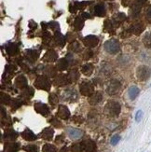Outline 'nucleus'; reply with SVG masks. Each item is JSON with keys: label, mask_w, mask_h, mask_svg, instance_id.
Wrapping results in <instances>:
<instances>
[{"label": "nucleus", "mask_w": 151, "mask_h": 152, "mask_svg": "<svg viewBox=\"0 0 151 152\" xmlns=\"http://www.w3.org/2000/svg\"><path fill=\"white\" fill-rule=\"evenodd\" d=\"M120 104L117 101H108L104 107V112L110 118H116L120 113Z\"/></svg>", "instance_id": "obj_1"}, {"label": "nucleus", "mask_w": 151, "mask_h": 152, "mask_svg": "<svg viewBox=\"0 0 151 152\" xmlns=\"http://www.w3.org/2000/svg\"><path fill=\"white\" fill-rule=\"evenodd\" d=\"M34 86L36 88V89H39V90H43V91H48L50 90V79L45 77V76H39L36 77V79L34 82Z\"/></svg>", "instance_id": "obj_2"}, {"label": "nucleus", "mask_w": 151, "mask_h": 152, "mask_svg": "<svg viewBox=\"0 0 151 152\" xmlns=\"http://www.w3.org/2000/svg\"><path fill=\"white\" fill-rule=\"evenodd\" d=\"M80 94L84 96H90L94 94V86L93 85L90 81H87L85 80L83 82H81L80 86Z\"/></svg>", "instance_id": "obj_3"}, {"label": "nucleus", "mask_w": 151, "mask_h": 152, "mask_svg": "<svg viewBox=\"0 0 151 152\" xmlns=\"http://www.w3.org/2000/svg\"><path fill=\"white\" fill-rule=\"evenodd\" d=\"M151 76V70L146 65H140L136 70V77L140 81H145Z\"/></svg>", "instance_id": "obj_4"}, {"label": "nucleus", "mask_w": 151, "mask_h": 152, "mask_svg": "<svg viewBox=\"0 0 151 152\" xmlns=\"http://www.w3.org/2000/svg\"><path fill=\"white\" fill-rule=\"evenodd\" d=\"M104 47L106 51L110 54H117L120 50L119 42H117V40H114V39H111V40L107 41L106 43H104Z\"/></svg>", "instance_id": "obj_5"}, {"label": "nucleus", "mask_w": 151, "mask_h": 152, "mask_svg": "<svg viewBox=\"0 0 151 152\" xmlns=\"http://www.w3.org/2000/svg\"><path fill=\"white\" fill-rule=\"evenodd\" d=\"M121 88V83L117 79H113L111 80L107 88V92L108 95H115L119 92V91Z\"/></svg>", "instance_id": "obj_6"}, {"label": "nucleus", "mask_w": 151, "mask_h": 152, "mask_svg": "<svg viewBox=\"0 0 151 152\" xmlns=\"http://www.w3.org/2000/svg\"><path fill=\"white\" fill-rule=\"evenodd\" d=\"M98 42H99V39H98L97 37L93 36V35H90L85 37L83 39V43L86 46L87 48H94L98 45Z\"/></svg>", "instance_id": "obj_7"}, {"label": "nucleus", "mask_w": 151, "mask_h": 152, "mask_svg": "<svg viewBox=\"0 0 151 152\" xmlns=\"http://www.w3.org/2000/svg\"><path fill=\"white\" fill-rule=\"evenodd\" d=\"M34 108L37 113L41 114L42 116L47 117L50 114V109L47 107V104H45L41 102H36L34 104Z\"/></svg>", "instance_id": "obj_8"}, {"label": "nucleus", "mask_w": 151, "mask_h": 152, "mask_svg": "<svg viewBox=\"0 0 151 152\" xmlns=\"http://www.w3.org/2000/svg\"><path fill=\"white\" fill-rule=\"evenodd\" d=\"M56 116L59 118H62V120H68L70 118V111L67 108V107H65L63 104H60L58 107Z\"/></svg>", "instance_id": "obj_9"}, {"label": "nucleus", "mask_w": 151, "mask_h": 152, "mask_svg": "<svg viewBox=\"0 0 151 152\" xmlns=\"http://www.w3.org/2000/svg\"><path fill=\"white\" fill-rule=\"evenodd\" d=\"M63 99L68 102H75L77 99V94L74 90H65L63 92Z\"/></svg>", "instance_id": "obj_10"}, {"label": "nucleus", "mask_w": 151, "mask_h": 152, "mask_svg": "<svg viewBox=\"0 0 151 152\" xmlns=\"http://www.w3.org/2000/svg\"><path fill=\"white\" fill-rule=\"evenodd\" d=\"M58 58V55L56 53V51L53 50H50L45 53L44 57H43V61L47 62V63H52L55 62Z\"/></svg>", "instance_id": "obj_11"}, {"label": "nucleus", "mask_w": 151, "mask_h": 152, "mask_svg": "<svg viewBox=\"0 0 151 152\" xmlns=\"http://www.w3.org/2000/svg\"><path fill=\"white\" fill-rule=\"evenodd\" d=\"M84 146V150L86 152H97L96 144L90 139H87L82 142Z\"/></svg>", "instance_id": "obj_12"}, {"label": "nucleus", "mask_w": 151, "mask_h": 152, "mask_svg": "<svg viewBox=\"0 0 151 152\" xmlns=\"http://www.w3.org/2000/svg\"><path fill=\"white\" fill-rule=\"evenodd\" d=\"M69 83V80H68V77L67 76L65 75H58L55 79H54V85L58 86V87H63V86L66 85Z\"/></svg>", "instance_id": "obj_13"}, {"label": "nucleus", "mask_w": 151, "mask_h": 152, "mask_svg": "<svg viewBox=\"0 0 151 152\" xmlns=\"http://www.w3.org/2000/svg\"><path fill=\"white\" fill-rule=\"evenodd\" d=\"M102 100H103V95H102V94L100 91H95L93 95H90L89 97V103L91 105L99 104Z\"/></svg>", "instance_id": "obj_14"}, {"label": "nucleus", "mask_w": 151, "mask_h": 152, "mask_svg": "<svg viewBox=\"0 0 151 152\" xmlns=\"http://www.w3.org/2000/svg\"><path fill=\"white\" fill-rule=\"evenodd\" d=\"M53 134H54V131L52 128L50 127H47L45 128L42 133L40 134V136L43 138L44 140H47V141H50L52 139V137H53Z\"/></svg>", "instance_id": "obj_15"}, {"label": "nucleus", "mask_w": 151, "mask_h": 152, "mask_svg": "<svg viewBox=\"0 0 151 152\" xmlns=\"http://www.w3.org/2000/svg\"><path fill=\"white\" fill-rule=\"evenodd\" d=\"M15 86L19 89H25L27 86V79L24 76H19L15 79Z\"/></svg>", "instance_id": "obj_16"}, {"label": "nucleus", "mask_w": 151, "mask_h": 152, "mask_svg": "<svg viewBox=\"0 0 151 152\" xmlns=\"http://www.w3.org/2000/svg\"><path fill=\"white\" fill-rule=\"evenodd\" d=\"M67 134H68L69 137L72 138V139H78V138H80L83 135L82 131L76 129V128H68Z\"/></svg>", "instance_id": "obj_17"}, {"label": "nucleus", "mask_w": 151, "mask_h": 152, "mask_svg": "<svg viewBox=\"0 0 151 152\" xmlns=\"http://www.w3.org/2000/svg\"><path fill=\"white\" fill-rule=\"evenodd\" d=\"M22 137L26 141H35L36 139V135L33 133V132L29 129L24 130L23 133L21 134Z\"/></svg>", "instance_id": "obj_18"}, {"label": "nucleus", "mask_w": 151, "mask_h": 152, "mask_svg": "<svg viewBox=\"0 0 151 152\" xmlns=\"http://www.w3.org/2000/svg\"><path fill=\"white\" fill-rule=\"evenodd\" d=\"M25 56H26V59H27L30 63H34L37 60L38 52L35 50H28L25 52Z\"/></svg>", "instance_id": "obj_19"}, {"label": "nucleus", "mask_w": 151, "mask_h": 152, "mask_svg": "<svg viewBox=\"0 0 151 152\" xmlns=\"http://www.w3.org/2000/svg\"><path fill=\"white\" fill-rule=\"evenodd\" d=\"M17 137H18V134L16 133L14 130H12V129L7 130L5 132V134H4V138L7 141H9V142L14 141Z\"/></svg>", "instance_id": "obj_20"}, {"label": "nucleus", "mask_w": 151, "mask_h": 152, "mask_svg": "<svg viewBox=\"0 0 151 152\" xmlns=\"http://www.w3.org/2000/svg\"><path fill=\"white\" fill-rule=\"evenodd\" d=\"M19 149V144L14 142H7L5 144L6 152H17Z\"/></svg>", "instance_id": "obj_21"}, {"label": "nucleus", "mask_w": 151, "mask_h": 152, "mask_svg": "<svg viewBox=\"0 0 151 152\" xmlns=\"http://www.w3.org/2000/svg\"><path fill=\"white\" fill-rule=\"evenodd\" d=\"M68 64H69V61L67 60L66 58H63V59H60L58 62H57V64H56V68L58 70H65L67 67H68Z\"/></svg>", "instance_id": "obj_22"}, {"label": "nucleus", "mask_w": 151, "mask_h": 152, "mask_svg": "<svg viewBox=\"0 0 151 152\" xmlns=\"http://www.w3.org/2000/svg\"><path fill=\"white\" fill-rule=\"evenodd\" d=\"M69 83L71 82H76L78 78H80V72H78L77 69H73L69 72V74L67 75Z\"/></svg>", "instance_id": "obj_23"}, {"label": "nucleus", "mask_w": 151, "mask_h": 152, "mask_svg": "<svg viewBox=\"0 0 151 152\" xmlns=\"http://www.w3.org/2000/svg\"><path fill=\"white\" fill-rule=\"evenodd\" d=\"M139 92H140V90L137 88L136 86H132L128 91V94L131 100H134V99L138 96Z\"/></svg>", "instance_id": "obj_24"}, {"label": "nucleus", "mask_w": 151, "mask_h": 152, "mask_svg": "<svg viewBox=\"0 0 151 152\" xmlns=\"http://www.w3.org/2000/svg\"><path fill=\"white\" fill-rule=\"evenodd\" d=\"M144 29H145V27H144V25L142 23H136L131 27L130 32L133 33V34H134V35H140L141 33L144 31Z\"/></svg>", "instance_id": "obj_25"}, {"label": "nucleus", "mask_w": 151, "mask_h": 152, "mask_svg": "<svg viewBox=\"0 0 151 152\" xmlns=\"http://www.w3.org/2000/svg\"><path fill=\"white\" fill-rule=\"evenodd\" d=\"M93 65L91 64H86L81 67V72L87 77L93 74Z\"/></svg>", "instance_id": "obj_26"}, {"label": "nucleus", "mask_w": 151, "mask_h": 152, "mask_svg": "<svg viewBox=\"0 0 151 152\" xmlns=\"http://www.w3.org/2000/svg\"><path fill=\"white\" fill-rule=\"evenodd\" d=\"M33 95H34V89L32 87H29V86L23 89L22 91V97L24 99H30L33 97Z\"/></svg>", "instance_id": "obj_27"}, {"label": "nucleus", "mask_w": 151, "mask_h": 152, "mask_svg": "<svg viewBox=\"0 0 151 152\" xmlns=\"http://www.w3.org/2000/svg\"><path fill=\"white\" fill-rule=\"evenodd\" d=\"M94 13L97 15V16H104L106 15V8H104V6L103 4H98L95 6L94 8Z\"/></svg>", "instance_id": "obj_28"}, {"label": "nucleus", "mask_w": 151, "mask_h": 152, "mask_svg": "<svg viewBox=\"0 0 151 152\" xmlns=\"http://www.w3.org/2000/svg\"><path fill=\"white\" fill-rule=\"evenodd\" d=\"M84 26V19L82 17H77L74 22V27L76 30H81Z\"/></svg>", "instance_id": "obj_29"}, {"label": "nucleus", "mask_w": 151, "mask_h": 152, "mask_svg": "<svg viewBox=\"0 0 151 152\" xmlns=\"http://www.w3.org/2000/svg\"><path fill=\"white\" fill-rule=\"evenodd\" d=\"M7 52L9 53V55L12 56V55H15L18 51V46L16 44H10L7 47Z\"/></svg>", "instance_id": "obj_30"}, {"label": "nucleus", "mask_w": 151, "mask_h": 152, "mask_svg": "<svg viewBox=\"0 0 151 152\" xmlns=\"http://www.w3.org/2000/svg\"><path fill=\"white\" fill-rule=\"evenodd\" d=\"M143 42H144V45H145L147 49L151 50V32L147 33L145 35V37L143 38Z\"/></svg>", "instance_id": "obj_31"}, {"label": "nucleus", "mask_w": 151, "mask_h": 152, "mask_svg": "<svg viewBox=\"0 0 151 152\" xmlns=\"http://www.w3.org/2000/svg\"><path fill=\"white\" fill-rule=\"evenodd\" d=\"M55 41L57 43V45L59 46H63L65 44V38L61 34V33H56L55 34Z\"/></svg>", "instance_id": "obj_32"}, {"label": "nucleus", "mask_w": 151, "mask_h": 152, "mask_svg": "<svg viewBox=\"0 0 151 152\" xmlns=\"http://www.w3.org/2000/svg\"><path fill=\"white\" fill-rule=\"evenodd\" d=\"M83 150H84L83 143H76L71 147L72 152H82Z\"/></svg>", "instance_id": "obj_33"}, {"label": "nucleus", "mask_w": 151, "mask_h": 152, "mask_svg": "<svg viewBox=\"0 0 151 152\" xmlns=\"http://www.w3.org/2000/svg\"><path fill=\"white\" fill-rule=\"evenodd\" d=\"M57 149L53 146V145L50 144H45L43 148H42V152H56Z\"/></svg>", "instance_id": "obj_34"}, {"label": "nucleus", "mask_w": 151, "mask_h": 152, "mask_svg": "<svg viewBox=\"0 0 151 152\" xmlns=\"http://www.w3.org/2000/svg\"><path fill=\"white\" fill-rule=\"evenodd\" d=\"M70 50L74 52H80V51H81L82 48H81L80 43H78L77 41H75L70 45Z\"/></svg>", "instance_id": "obj_35"}, {"label": "nucleus", "mask_w": 151, "mask_h": 152, "mask_svg": "<svg viewBox=\"0 0 151 152\" xmlns=\"http://www.w3.org/2000/svg\"><path fill=\"white\" fill-rule=\"evenodd\" d=\"M0 100H1V103L2 104H9V103H11V98L9 94H1L0 95Z\"/></svg>", "instance_id": "obj_36"}, {"label": "nucleus", "mask_w": 151, "mask_h": 152, "mask_svg": "<svg viewBox=\"0 0 151 152\" xmlns=\"http://www.w3.org/2000/svg\"><path fill=\"white\" fill-rule=\"evenodd\" d=\"M125 19H126V16L124 13H117V14L114 16V20H115V22L117 23H122L123 21H125Z\"/></svg>", "instance_id": "obj_37"}, {"label": "nucleus", "mask_w": 151, "mask_h": 152, "mask_svg": "<svg viewBox=\"0 0 151 152\" xmlns=\"http://www.w3.org/2000/svg\"><path fill=\"white\" fill-rule=\"evenodd\" d=\"M21 102H22V101L20 100V99H12V100H11V103H10L11 108H12V109H14V110L18 109V108L22 105V103H21Z\"/></svg>", "instance_id": "obj_38"}, {"label": "nucleus", "mask_w": 151, "mask_h": 152, "mask_svg": "<svg viewBox=\"0 0 151 152\" xmlns=\"http://www.w3.org/2000/svg\"><path fill=\"white\" fill-rule=\"evenodd\" d=\"M23 149L26 152H38V148L36 145H28V146H25Z\"/></svg>", "instance_id": "obj_39"}, {"label": "nucleus", "mask_w": 151, "mask_h": 152, "mask_svg": "<svg viewBox=\"0 0 151 152\" xmlns=\"http://www.w3.org/2000/svg\"><path fill=\"white\" fill-rule=\"evenodd\" d=\"M49 101H50V103L51 105L57 104V103H58V97H57V95L55 94H50V96H49Z\"/></svg>", "instance_id": "obj_40"}, {"label": "nucleus", "mask_w": 151, "mask_h": 152, "mask_svg": "<svg viewBox=\"0 0 151 152\" xmlns=\"http://www.w3.org/2000/svg\"><path fill=\"white\" fill-rule=\"evenodd\" d=\"M120 136L119 134H116L111 138L110 143H111V145H113V146H116V145L120 142Z\"/></svg>", "instance_id": "obj_41"}, {"label": "nucleus", "mask_w": 151, "mask_h": 152, "mask_svg": "<svg viewBox=\"0 0 151 152\" xmlns=\"http://www.w3.org/2000/svg\"><path fill=\"white\" fill-rule=\"evenodd\" d=\"M50 121V123H51L52 125H53V126H55V127H58V128H61V127H62V123L57 120V118H52Z\"/></svg>", "instance_id": "obj_42"}, {"label": "nucleus", "mask_w": 151, "mask_h": 152, "mask_svg": "<svg viewBox=\"0 0 151 152\" xmlns=\"http://www.w3.org/2000/svg\"><path fill=\"white\" fill-rule=\"evenodd\" d=\"M72 121L77 124H81L84 121V118L80 116H74L73 118H72Z\"/></svg>", "instance_id": "obj_43"}, {"label": "nucleus", "mask_w": 151, "mask_h": 152, "mask_svg": "<svg viewBox=\"0 0 151 152\" xmlns=\"http://www.w3.org/2000/svg\"><path fill=\"white\" fill-rule=\"evenodd\" d=\"M104 29H106L107 31H108V32L112 31V29H113L112 23H111L110 21H106V22H104Z\"/></svg>", "instance_id": "obj_44"}, {"label": "nucleus", "mask_w": 151, "mask_h": 152, "mask_svg": "<svg viewBox=\"0 0 151 152\" xmlns=\"http://www.w3.org/2000/svg\"><path fill=\"white\" fill-rule=\"evenodd\" d=\"M142 116H143V111L142 110H139V111H137V113L135 115V121L137 122H139L141 121V118H142Z\"/></svg>", "instance_id": "obj_45"}, {"label": "nucleus", "mask_w": 151, "mask_h": 152, "mask_svg": "<svg viewBox=\"0 0 151 152\" xmlns=\"http://www.w3.org/2000/svg\"><path fill=\"white\" fill-rule=\"evenodd\" d=\"M58 23H54V22H51L49 23V27H50L51 29H55L56 27H58Z\"/></svg>", "instance_id": "obj_46"}, {"label": "nucleus", "mask_w": 151, "mask_h": 152, "mask_svg": "<svg viewBox=\"0 0 151 152\" xmlns=\"http://www.w3.org/2000/svg\"><path fill=\"white\" fill-rule=\"evenodd\" d=\"M146 17H147V21L151 22V10H147V14H146Z\"/></svg>", "instance_id": "obj_47"}, {"label": "nucleus", "mask_w": 151, "mask_h": 152, "mask_svg": "<svg viewBox=\"0 0 151 152\" xmlns=\"http://www.w3.org/2000/svg\"><path fill=\"white\" fill-rule=\"evenodd\" d=\"M63 135H59L56 137V142L58 143H62L63 142Z\"/></svg>", "instance_id": "obj_48"}, {"label": "nucleus", "mask_w": 151, "mask_h": 152, "mask_svg": "<svg viewBox=\"0 0 151 152\" xmlns=\"http://www.w3.org/2000/svg\"><path fill=\"white\" fill-rule=\"evenodd\" d=\"M81 17H82L83 19H89V18H90V15L89 14V13H83Z\"/></svg>", "instance_id": "obj_49"}, {"label": "nucleus", "mask_w": 151, "mask_h": 152, "mask_svg": "<svg viewBox=\"0 0 151 152\" xmlns=\"http://www.w3.org/2000/svg\"><path fill=\"white\" fill-rule=\"evenodd\" d=\"M61 152H66V148H63L62 150H61Z\"/></svg>", "instance_id": "obj_50"}]
</instances>
